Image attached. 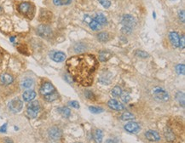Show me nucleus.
<instances>
[{
    "instance_id": "f257e3e1",
    "label": "nucleus",
    "mask_w": 185,
    "mask_h": 143,
    "mask_svg": "<svg viewBox=\"0 0 185 143\" xmlns=\"http://www.w3.org/2000/svg\"><path fill=\"white\" fill-rule=\"evenodd\" d=\"M98 61L90 54L75 55L67 61V69L73 81L82 86H90L97 68Z\"/></svg>"
},
{
    "instance_id": "f03ea898",
    "label": "nucleus",
    "mask_w": 185,
    "mask_h": 143,
    "mask_svg": "<svg viewBox=\"0 0 185 143\" xmlns=\"http://www.w3.org/2000/svg\"><path fill=\"white\" fill-rule=\"evenodd\" d=\"M40 102L37 101H34L31 103H29L28 106V110H27V113L29 118H34L38 116V113L40 112Z\"/></svg>"
},
{
    "instance_id": "7ed1b4c3",
    "label": "nucleus",
    "mask_w": 185,
    "mask_h": 143,
    "mask_svg": "<svg viewBox=\"0 0 185 143\" xmlns=\"http://www.w3.org/2000/svg\"><path fill=\"white\" fill-rule=\"evenodd\" d=\"M153 95L159 101H166L169 100V94L161 88L156 87L153 89Z\"/></svg>"
},
{
    "instance_id": "20e7f679",
    "label": "nucleus",
    "mask_w": 185,
    "mask_h": 143,
    "mask_svg": "<svg viewBox=\"0 0 185 143\" xmlns=\"http://www.w3.org/2000/svg\"><path fill=\"white\" fill-rule=\"evenodd\" d=\"M23 107V102L22 100L19 98H15L10 101V102L9 103V108L14 113H17L19 112H21Z\"/></svg>"
},
{
    "instance_id": "39448f33",
    "label": "nucleus",
    "mask_w": 185,
    "mask_h": 143,
    "mask_svg": "<svg viewBox=\"0 0 185 143\" xmlns=\"http://www.w3.org/2000/svg\"><path fill=\"white\" fill-rule=\"evenodd\" d=\"M18 10L20 11V13H22L24 16H28L30 15V13L33 11V6L30 3L28 2H24L20 4L18 6Z\"/></svg>"
},
{
    "instance_id": "423d86ee",
    "label": "nucleus",
    "mask_w": 185,
    "mask_h": 143,
    "mask_svg": "<svg viewBox=\"0 0 185 143\" xmlns=\"http://www.w3.org/2000/svg\"><path fill=\"white\" fill-rule=\"evenodd\" d=\"M121 22L124 25V27H127V28H130L132 29L133 27L136 26L137 24V21L135 19L134 17L131 15H125L123 17H122V20H121Z\"/></svg>"
},
{
    "instance_id": "0eeeda50",
    "label": "nucleus",
    "mask_w": 185,
    "mask_h": 143,
    "mask_svg": "<svg viewBox=\"0 0 185 143\" xmlns=\"http://www.w3.org/2000/svg\"><path fill=\"white\" fill-rule=\"evenodd\" d=\"M37 33L40 35V37L43 38H49L51 37L52 31L50 27L46 26V25H40V27L37 29Z\"/></svg>"
},
{
    "instance_id": "6e6552de",
    "label": "nucleus",
    "mask_w": 185,
    "mask_h": 143,
    "mask_svg": "<svg viewBox=\"0 0 185 143\" xmlns=\"http://www.w3.org/2000/svg\"><path fill=\"white\" fill-rule=\"evenodd\" d=\"M54 91H56L55 87L51 84V83H45L42 85V87L40 88V94H41L42 95H44V96L53 93Z\"/></svg>"
},
{
    "instance_id": "1a4fd4ad",
    "label": "nucleus",
    "mask_w": 185,
    "mask_h": 143,
    "mask_svg": "<svg viewBox=\"0 0 185 143\" xmlns=\"http://www.w3.org/2000/svg\"><path fill=\"white\" fill-rule=\"evenodd\" d=\"M49 136L53 140H59L62 136V130L58 127H51L49 130Z\"/></svg>"
},
{
    "instance_id": "9d476101",
    "label": "nucleus",
    "mask_w": 185,
    "mask_h": 143,
    "mask_svg": "<svg viewBox=\"0 0 185 143\" xmlns=\"http://www.w3.org/2000/svg\"><path fill=\"white\" fill-rule=\"evenodd\" d=\"M125 130L130 133H136L140 130V125L136 122H131L125 125Z\"/></svg>"
},
{
    "instance_id": "9b49d317",
    "label": "nucleus",
    "mask_w": 185,
    "mask_h": 143,
    "mask_svg": "<svg viewBox=\"0 0 185 143\" xmlns=\"http://www.w3.org/2000/svg\"><path fill=\"white\" fill-rule=\"evenodd\" d=\"M145 136L147 139L150 142H158L160 140V136L159 135L157 131L154 130H148L145 134Z\"/></svg>"
},
{
    "instance_id": "f8f14e48",
    "label": "nucleus",
    "mask_w": 185,
    "mask_h": 143,
    "mask_svg": "<svg viewBox=\"0 0 185 143\" xmlns=\"http://www.w3.org/2000/svg\"><path fill=\"white\" fill-rule=\"evenodd\" d=\"M169 38L171 40V43L173 45L175 48H178L179 47V41H180V37L178 35V33H176V32H171L169 33Z\"/></svg>"
},
{
    "instance_id": "ddd939ff",
    "label": "nucleus",
    "mask_w": 185,
    "mask_h": 143,
    "mask_svg": "<svg viewBox=\"0 0 185 143\" xmlns=\"http://www.w3.org/2000/svg\"><path fill=\"white\" fill-rule=\"evenodd\" d=\"M107 105H108V107L116 111H121L125 108V107H124L123 105L121 104V103H119V101H117L116 100L114 99L109 100L108 102H107Z\"/></svg>"
},
{
    "instance_id": "4468645a",
    "label": "nucleus",
    "mask_w": 185,
    "mask_h": 143,
    "mask_svg": "<svg viewBox=\"0 0 185 143\" xmlns=\"http://www.w3.org/2000/svg\"><path fill=\"white\" fill-rule=\"evenodd\" d=\"M14 81V78L12 77L11 75L10 74H7V73H4V74H2L0 76V82L2 84H4V85H8V84H10Z\"/></svg>"
},
{
    "instance_id": "2eb2a0df",
    "label": "nucleus",
    "mask_w": 185,
    "mask_h": 143,
    "mask_svg": "<svg viewBox=\"0 0 185 143\" xmlns=\"http://www.w3.org/2000/svg\"><path fill=\"white\" fill-rule=\"evenodd\" d=\"M22 97L25 101H32L36 97V92L34 90H27L23 93Z\"/></svg>"
},
{
    "instance_id": "dca6fc26",
    "label": "nucleus",
    "mask_w": 185,
    "mask_h": 143,
    "mask_svg": "<svg viewBox=\"0 0 185 143\" xmlns=\"http://www.w3.org/2000/svg\"><path fill=\"white\" fill-rule=\"evenodd\" d=\"M52 59L56 62H62L66 59V55L62 52H60V51L55 52L53 56H52Z\"/></svg>"
},
{
    "instance_id": "f3484780",
    "label": "nucleus",
    "mask_w": 185,
    "mask_h": 143,
    "mask_svg": "<svg viewBox=\"0 0 185 143\" xmlns=\"http://www.w3.org/2000/svg\"><path fill=\"white\" fill-rule=\"evenodd\" d=\"M111 53L106 51V50H101L99 53V59L101 61H107L110 57H111Z\"/></svg>"
},
{
    "instance_id": "a211bd4d",
    "label": "nucleus",
    "mask_w": 185,
    "mask_h": 143,
    "mask_svg": "<svg viewBox=\"0 0 185 143\" xmlns=\"http://www.w3.org/2000/svg\"><path fill=\"white\" fill-rule=\"evenodd\" d=\"M165 137L169 142H172V141L175 140L174 133L172 132V130L171 129H169V128L166 129V130H165Z\"/></svg>"
},
{
    "instance_id": "6ab92c4d",
    "label": "nucleus",
    "mask_w": 185,
    "mask_h": 143,
    "mask_svg": "<svg viewBox=\"0 0 185 143\" xmlns=\"http://www.w3.org/2000/svg\"><path fill=\"white\" fill-rule=\"evenodd\" d=\"M34 80L32 78H26L22 82V87L24 89H29L34 85Z\"/></svg>"
},
{
    "instance_id": "aec40b11",
    "label": "nucleus",
    "mask_w": 185,
    "mask_h": 143,
    "mask_svg": "<svg viewBox=\"0 0 185 143\" xmlns=\"http://www.w3.org/2000/svg\"><path fill=\"white\" fill-rule=\"evenodd\" d=\"M94 138L96 143H101L102 142V138H103V134L101 130H96L95 134H94Z\"/></svg>"
},
{
    "instance_id": "412c9836",
    "label": "nucleus",
    "mask_w": 185,
    "mask_h": 143,
    "mask_svg": "<svg viewBox=\"0 0 185 143\" xmlns=\"http://www.w3.org/2000/svg\"><path fill=\"white\" fill-rule=\"evenodd\" d=\"M95 20L96 21V22H98L100 25H106L107 24V19H106V17L104 16L102 14H99V15H97L96 16H95Z\"/></svg>"
},
{
    "instance_id": "4be33fe9",
    "label": "nucleus",
    "mask_w": 185,
    "mask_h": 143,
    "mask_svg": "<svg viewBox=\"0 0 185 143\" xmlns=\"http://www.w3.org/2000/svg\"><path fill=\"white\" fill-rule=\"evenodd\" d=\"M58 111H59V112L64 118H68L70 116V114H71V111H70V109L68 107H61V108L58 109Z\"/></svg>"
},
{
    "instance_id": "5701e85b",
    "label": "nucleus",
    "mask_w": 185,
    "mask_h": 143,
    "mask_svg": "<svg viewBox=\"0 0 185 143\" xmlns=\"http://www.w3.org/2000/svg\"><path fill=\"white\" fill-rule=\"evenodd\" d=\"M57 98H58V95H57V93H56V91H54L53 93H51L50 94V95H45V101H49V102L54 101H56Z\"/></svg>"
},
{
    "instance_id": "b1692460",
    "label": "nucleus",
    "mask_w": 185,
    "mask_h": 143,
    "mask_svg": "<svg viewBox=\"0 0 185 143\" xmlns=\"http://www.w3.org/2000/svg\"><path fill=\"white\" fill-rule=\"evenodd\" d=\"M176 99L179 102V104L182 107H184V93L183 92H178L176 95Z\"/></svg>"
},
{
    "instance_id": "393cba45",
    "label": "nucleus",
    "mask_w": 185,
    "mask_h": 143,
    "mask_svg": "<svg viewBox=\"0 0 185 143\" xmlns=\"http://www.w3.org/2000/svg\"><path fill=\"white\" fill-rule=\"evenodd\" d=\"M122 93V89L119 86H115L114 88L113 89L112 91H111V95H112L113 97H117L119 96Z\"/></svg>"
},
{
    "instance_id": "a878e982",
    "label": "nucleus",
    "mask_w": 185,
    "mask_h": 143,
    "mask_svg": "<svg viewBox=\"0 0 185 143\" xmlns=\"http://www.w3.org/2000/svg\"><path fill=\"white\" fill-rule=\"evenodd\" d=\"M135 116L131 113V112H124L122 116H121V119L125 120V121H128V120H131V119H134Z\"/></svg>"
},
{
    "instance_id": "bb28decb",
    "label": "nucleus",
    "mask_w": 185,
    "mask_h": 143,
    "mask_svg": "<svg viewBox=\"0 0 185 143\" xmlns=\"http://www.w3.org/2000/svg\"><path fill=\"white\" fill-rule=\"evenodd\" d=\"M97 39L101 42H107L108 40V34L107 33H100L97 34Z\"/></svg>"
},
{
    "instance_id": "cd10ccee",
    "label": "nucleus",
    "mask_w": 185,
    "mask_h": 143,
    "mask_svg": "<svg viewBox=\"0 0 185 143\" xmlns=\"http://www.w3.org/2000/svg\"><path fill=\"white\" fill-rule=\"evenodd\" d=\"M72 0H53V3L57 6L69 4Z\"/></svg>"
},
{
    "instance_id": "c85d7f7f",
    "label": "nucleus",
    "mask_w": 185,
    "mask_h": 143,
    "mask_svg": "<svg viewBox=\"0 0 185 143\" xmlns=\"http://www.w3.org/2000/svg\"><path fill=\"white\" fill-rule=\"evenodd\" d=\"M89 26H90V28H91L92 30H97L98 28H100L101 25L96 22L95 19H92L90 22V23H89Z\"/></svg>"
},
{
    "instance_id": "c756f323",
    "label": "nucleus",
    "mask_w": 185,
    "mask_h": 143,
    "mask_svg": "<svg viewBox=\"0 0 185 143\" xmlns=\"http://www.w3.org/2000/svg\"><path fill=\"white\" fill-rule=\"evenodd\" d=\"M176 71L178 74H182V75H184L185 73V66L184 64H179L176 66Z\"/></svg>"
},
{
    "instance_id": "7c9ffc66",
    "label": "nucleus",
    "mask_w": 185,
    "mask_h": 143,
    "mask_svg": "<svg viewBox=\"0 0 185 143\" xmlns=\"http://www.w3.org/2000/svg\"><path fill=\"white\" fill-rule=\"evenodd\" d=\"M120 95H121V100H122V101H123V102H125V103L129 102L131 97H130L129 94L127 93V92H124V93L122 92Z\"/></svg>"
},
{
    "instance_id": "2f4dec72",
    "label": "nucleus",
    "mask_w": 185,
    "mask_h": 143,
    "mask_svg": "<svg viewBox=\"0 0 185 143\" xmlns=\"http://www.w3.org/2000/svg\"><path fill=\"white\" fill-rule=\"evenodd\" d=\"M89 110L93 112V113H101L103 112V109L101 107H89Z\"/></svg>"
},
{
    "instance_id": "473e14b6",
    "label": "nucleus",
    "mask_w": 185,
    "mask_h": 143,
    "mask_svg": "<svg viewBox=\"0 0 185 143\" xmlns=\"http://www.w3.org/2000/svg\"><path fill=\"white\" fill-rule=\"evenodd\" d=\"M99 3H100L104 8H106V9L109 8L110 5H111V2H110L109 0H99Z\"/></svg>"
},
{
    "instance_id": "72a5a7b5",
    "label": "nucleus",
    "mask_w": 185,
    "mask_h": 143,
    "mask_svg": "<svg viewBox=\"0 0 185 143\" xmlns=\"http://www.w3.org/2000/svg\"><path fill=\"white\" fill-rule=\"evenodd\" d=\"M136 55H137V56H139V57H141V58H147V57L148 56V53H146L144 51H142V50L137 51Z\"/></svg>"
},
{
    "instance_id": "f704fd0d",
    "label": "nucleus",
    "mask_w": 185,
    "mask_h": 143,
    "mask_svg": "<svg viewBox=\"0 0 185 143\" xmlns=\"http://www.w3.org/2000/svg\"><path fill=\"white\" fill-rule=\"evenodd\" d=\"M68 104L70 105L71 107H73V108H79V103L78 102V101H69L68 102Z\"/></svg>"
},
{
    "instance_id": "c9c22d12",
    "label": "nucleus",
    "mask_w": 185,
    "mask_h": 143,
    "mask_svg": "<svg viewBox=\"0 0 185 143\" xmlns=\"http://www.w3.org/2000/svg\"><path fill=\"white\" fill-rule=\"evenodd\" d=\"M184 10H179V12H178V17H179V19L182 21V22L183 23H184Z\"/></svg>"
},
{
    "instance_id": "e433bc0d",
    "label": "nucleus",
    "mask_w": 185,
    "mask_h": 143,
    "mask_svg": "<svg viewBox=\"0 0 185 143\" xmlns=\"http://www.w3.org/2000/svg\"><path fill=\"white\" fill-rule=\"evenodd\" d=\"M185 46V39H184V35L182 36V38L180 39L179 41V47H181L182 49H184Z\"/></svg>"
},
{
    "instance_id": "4c0bfd02",
    "label": "nucleus",
    "mask_w": 185,
    "mask_h": 143,
    "mask_svg": "<svg viewBox=\"0 0 185 143\" xmlns=\"http://www.w3.org/2000/svg\"><path fill=\"white\" fill-rule=\"evenodd\" d=\"M131 28H127V27H123V28H122V33H125V34H130V33H131Z\"/></svg>"
},
{
    "instance_id": "58836bf2",
    "label": "nucleus",
    "mask_w": 185,
    "mask_h": 143,
    "mask_svg": "<svg viewBox=\"0 0 185 143\" xmlns=\"http://www.w3.org/2000/svg\"><path fill=\"white\" fill-rule=\"evenodd\" d=\"M85 95H86V97L89 100H94V95H93V93L91 91H86Z\"/></svg>"
},
{
    "instance_id": "ea45409f",
    "label": "nucleus",
    "mask_w": 185,
    "mask_h": 143,
    "mask_svg": "<svg viewBox=\"0 0 185 143\" xmlns=\"http://www.w3.org/2000/svg\"><path fill=\"white\" fill-rule=\"evenodd\" d=\"M106 143H120L118 139H107Z\"/></svg>"
},
{
    "instance_id": "a19ab883",
    "label": "nucleus",
    "mask_w": 185,
    "mask_h": 143,
    "mask_svg": "<svg viewBox=\"0 0 185 143\" xmlns=\"http://www.w3.org/2000/svg\"><path fill=\"white\" fill-rule=\"evenodd\" d=\"M6 127H7V124H4L3 126L0 128V132H4L5 133L6 132Z\"/></svg>"
},
{
    "instance_id": "79ce46f5",
    "label": "nucleus",
    "mask_w": 185,
    "mask_h": 143,
    "mask_svg": "<svg viewBox=\"0 0 185 143\" xmlns=\"http://www.w3.org/2000/svg\"><path fill=\"white\" fill-rule=\"evenodd\" d=\"M6 142H7V143H13V142H12L10 139H6Z\"/></svg>"
},
{
    "instance_id": "37998d69",
    "label": "nucleus",
    "mask_w": 185,
    "mask_h": 143,
    "mask_svg": "<svg viewBox=\"0 0 185 143\" xmlns=\"http://www.w3.org/2000/svg\"><path fill=\"white\" fill-rule=\"evenodd\" d=\"M2 10H2V8H1V6H0V14L2 13Z\"/></svg>"
},
{
    "instance_id": "c03bdc74",
    "label": "nucleus",
    "mask_w": 185,
    "mask_h": 143,
    "mask_svg": "<svg viewBox=\"0 0 185 143\" xmlns=\"http://www.w3.org/2000/svg\"><path fill=\"white\" fill-rule=\"evenodd\" d=\"M14 39H14V37H12L11 39H10V40H11L12 42H13V41H14Z\"/></svg>"
},
{
    "instance_id": "a18cd8bd",
    "label": "nucleus",
    "mask_w": 185,
    "mask_h": 143,
    "mask_svg": "<svg viewBox=\"0 0 185 143\" xmlns=\"http://www.w3.org/2000/svg\"><path fill=\"white\" fill-rule=\"evenodd\" d=\"M76 143H77V142H76Z\"/></svg>"
}]
</instances>
